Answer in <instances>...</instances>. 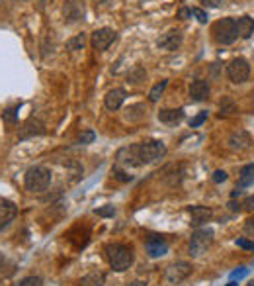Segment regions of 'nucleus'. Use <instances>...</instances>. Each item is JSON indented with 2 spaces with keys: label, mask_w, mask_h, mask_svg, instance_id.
<instances>
[{
  "label": "nucleus",
  "mask_w": 254,
  "mask_h": 286,
  "mask_svg": "<svg viewBox=\"0 0 254 286\" xmlns=\"http://www.w3.org/2000/svg\"><path fill=\"white\" fill-rule=\"evenodd\" d=\"M106 257H108L110 267L116 273H123V271H127L133 265V251H131V247L121 245V243L106 245Z\"/></svg>",
  "instance_id": "nucleus-1"
},
{
  "label": "nucleus",
  "mask_w": 254,
  "mask_h": 286,
  "mask_svg": "<svg viewBox=\"0 0 254 286\" xmlns=\"http://www.w3.org/2000/svg\"><path fill=\"white\" fill-rule=\"evenodd\" d=\"M51 184V171L47 167H32L26 171L23 186L30 192H45Z\"/></svg>",
  "instance_id": "nucleus-2"
},
{
  "label": "nucleus",
  "mask_w": 254,
  "mask_h": 286,
  "mask_svg": "<svg viewBox=\"0 0 254 286\" xmlns=\"http://www.w3.org/2000/svg\"><path fill=\"white\" fill-rule=\"evenodd\" d=\"M213 37L223 43V45H231L233 41L239 37L237 34V20L235 18H223L219 22H215L213 24Z\"/></svg>",
  "instance_id": "nucleus-3"
},
{
  "label": "nucleus",
  "mask_w": 254,
  "mask_h": 286,
  "mask_svg": "<svg viewBox=\"0 0 254 286\" xmlns=\"http://www.w3.org/2000/svg\"><path fill=\"white\" fill-rule=\"evenodd\" d=\"M166 155V145L157 139H150V141H141L139 143V157H141V163L143 165H149L155 163L162 157Z\"/></svg>",
  "instance_id": "nucleus-4"
},
{
  "label": "nucleus",
  "mask_w": 254,
  "mask_h": 286,
  "mask_svg": "<svg viewBox=\"0 0 254 286\" xmlns=\"http://www.w3.org/2000/svg\"><path fill=\"white\" fill-rule=\"evenodd\" d=\"M213 243V231L211 229H196L194 235L190 239V255L192 257H201L204 253H208V249Z\"/></svg>",
  "instance_id": "nucleus-5"
},
{
  "label": "nucleus",
  "mask_w": 254,
  "mask_h": 286,
  "mask_svg": "<svg viewBox=\"0 0 254 286\" xmlns=\"http://www.w3.org/2000/svg\"><path fill=\"white\" fill-rule=\"evenodd\" d=\"M227 77H229V81L235 84L246 83L248 77H250V67H248L246 59H243V57L233 59L231 63L227 65Z\"/></svg>",
  "instance_id": "nucleus-6"
},
{
  "label": "nucleus",
  "mask_w": 254,
  "mask_h": 286,
  "mask_svg": "<svg viewBox=\"0 0 254 286\" xmlns=\"http://www.w3.org/2000/svg\"><path fill=\"white\" fill-rule=\"evenodd\" d=\"M116 163L123 165V167H141L143 163H141V157H139V143L121 147L116 155Z\"/></svg>",
  "instance_id": "nucleus-7"
},
{
  "label": "nucleus",
  "mask_w": 254,
  "mask_h": 286,
  "mask_svg": "<svg viewBox=\"0 0 254 286\" xmlns=\"http://www.w3.org/2000/svg\"><path fill=\"white\" fill-rule=\"evenodd\" d=\"M192 274V265L186 261H178V263H172L168 269H166V280L170 282V284H180L182 280H186L188 276Z\"/></svg>",
  "instance_id": "nucleus-8"
},
{
  "label": "nucleus",
  "mask_w": 254,
  "mask_h": 286,
  "mask_svg": "<svg viewBox=\"0 0 254 286\" xmlns=\"http://www.w3.org/2000/svg\"><path fill=\"white\" fill-rule=\"evenodd\" d=\"M45 133V124L41 122V120L37 118H28L26 122L22 124V128L18 131V137L26 141V139H32V137H39V135H43Z\"/></svg>",
  "instance_id": "nucleus-9"
},
{
  "label": "nucleus",
  "mask_w": 254,
  "mask_h": 286,
  "mask_svg": "<svg viewBox=\"0 0 254 286\" xmlns=\"http://www.w3.org/2000/svg\"><path fill=\"white\" fill-rule=\"evenodd\" d=\"M117 34L112 28H100L92 34V47L96 51H106L114 41H116Z\"/></svg>",
  "instance_id": "nucleus-10"
},
{
  "label": "nucleus",
  "mask_w": 254,
  "mask_h": 286,
  "mask_svg": "<svg viewBox=\"0 0 254 286\" xmlns=\"http://www.w3.org/2000/svg\"><path fill=\"white\" fill-rule=\"evenodd\" d=\"M63 16L67 24H74L84 16V2L82 0H67L63 6Z\"/></svg>",
  "instance_id": "nucleus-11"
},
{
  "label": "nucleus",
  "mask_w": 254,
  "mask_h": 286,
  "mask_svg": "<svg viewBox=\"0 0 254 286\" xmlns=\"http://www.w3.org/2000/svg\"><path fill=\"white\" fill-rule=\"evenodd\" d=\"M145 249H147V255L150 259H157V257H162L168 253V243L161 235H150V237H147Z\"/></svg>",
  "instance_id": "nucleus-12"
},
{
  "label": "nucleus",
  "mask_w": 254,
  "mask_h": 286,
  "mask_svg": "<svg viewBox=\"0 0 254 286\" xmlns=\"http://www.w3.org/2000/svg\"><path fill=\"white\" fill-rule=\"evenodd\" d=\"M157 45L166 51H176L182 45V32L180 30H168L166 34H162L157 41Z\"/></svg>",
  "instance_id": "nucleus-13"
},
{
  "label": "nucleus",
  "mask_w": 254,
  "mask_h": 286,
  "mask_svg": "<svg viewBox=\"0 0 254 286\" xmlns=\"http://www.w3.org/2000/svg\"><path fill=\"white\" fill-rule=\"evenodd\" d=\"M188 212H190V218H192V226L194 227H199L204 226L206 222H209L211 220V216H213V212L209 210L208 206H190L188 208Z\"/></svg>",
  "instance_id": "nucleus-14"
},
{
  "label": "nucleus",
  "mask_w": 254,
  "mask_h": 286,
  "mask_svg": "<svg viewBox=\"0 0 254 286\" xmlns=\"http://www.w3.org/2000/svg\"><path fill=\"white\" fill-rule=\"evenodd\" d=\"M209 96V83L204 81V79H197L194 83L190 84V98L194 102H204Z\"/></svg>",
  "instance_id": "nucleus-15"
},
{
  "label": "nucleus",
  "mask_w": 254,
  "mask_h": 286,
  "mask_svg": "<svg viewBox=\"0 0 254 286\" xmlns=\"http://www.w3.org/2000/svg\"><path fill=\"white\" fill-rule=\"evenodd\" d=\"M250 135L246 133V131H235L231 133V137H229V147H231L233 151H244V149H248L250 147Z\"/></svg>",
  "instance_id": "nucleus-16"
},
{
  "label": "nucleus",
  "mask_w": 254,
  "mask_h": 286,
  "mask_svg": "<svg viewBox=\"0 0 254 286\" xmlns=\"http://www.w3.org/2000/svg\"><path fill=\"white\" fill-rule=\"evenodd\" d=\"M123 100H125V90L123 88H112L104 98V104L108 110H119L121 104H123Z\"/></svg>",
  "instance_id": "nucleus-17"
},
{
  "label": "nucleus",
  "mask_w": 254,
  "mask_h": 286,
  "mask_svg": "<svg viewBox=\"0 0 254 286\" xmlns=\"http://www.w3.org/2000/svg\"><path fill=\"white\" fill-rule=\"evenodd\" d=\"M18 214L16 204L12 202H2L0 204V229H4L6 226H10L14 222V218Z\"/></svg>",
  "instance_id": "nucleus-18"
},
{
  "label": "nucleus",
  "mask_w": 254,
  "mask_h": 286,
  "mask_svg": "<svg viewBox=\"0 0 254 286\" xmlns=\"http://www.w3.org/2000/svg\"><path fill=\"white\" fill-rule=\"evenodd\" d=\"M237 34L243 37V39H248V37L254 34V20L250 16H243L237 20Z\"/></svg>",
  "instance_id": "nucleus-19"
},
{
  "label": "nucleus",
  "mask_w": 254,
  "mask_h": 286,
  "mask_svg": "<svg viewBox=\"0 0 254 286\" xmlns=\"http://www.w3.org/2000/svg\"><path fill=\"white\" fill-rule=\"evenodd\" d=\"M184 118V110L182 108H176V110H161L159 112V120H161L162 124H168V126H172V124H178L180 120Z\"/></svg>",
  "instance_id": "nucleus-20"
},
{
  "label": "nucleus",
  "mask_w": 254,
  "mask_h": 286,
  "mask_svg": "<svg viewBox=\"0 0 254 286\" xmlns=\"http://www.w3.org/2000/svg\"><path fill=\"white\" fill-rule=\"evenodd\" d=\"M106 284V274L100 271H92V273L84 274L81 278V286H104Z\"/></svg>",
  "instance_id": "nucleus-21"
},
{
  "label": "nucleus",
  "mask_w": 254,
  "mask_h": 286,
  "mask_svg": "<svg viewBox=\"0 0 254 286\" xmlns=\"http://www.w3.org/2000/svg\"><path fill=\"white\" fill-rule=\"evenodd\" d=\"M254 184V165H244L243 171H241V175H239V182H237V188H246V186H250Z\"/></svg>",
  "instance_id": "nucleus-22"
},
{
  "label": "nucleus",
  "mask_w": 254,
  "mask_h": 286,
  "mask_svg": "<svg viewBox=\"0 0 254 286\" xmlns=\"http://www.w3.org/2000/svg\"><path fill=\"white\" fill-rule=\"evenodd\" d=\"M145 114H147L145 104H133V106L127 108L125 120H129V122H139V120L145 118Z\"/></svg>",
  "instance_id": "nucleus-23"
},
{
  "label": "nucleus",
  "mask_w": 254,
  "mask_h": 286,
  "mask_svg": "<svg viewBox=\"0 0 254 286\" xmlns=\"http://www.w3.org/2000/svg\"><path fill=\"white\" fill-rule=\"evenodd\" d=\"M145 77H147V73H145V69L141 65H135L131 71L127 73V81L131 84H139L141 81H145Z\"/></svg>",
  "instance_id": "nucleus-24"
},
{
  "label": "nucleus",
  "mask_w": 254,
  "mask_h": 286,
  "mask_svg": "<svg viewBox=\"0 0 254 286\" xmlns=\"http://www.w3.org/2000/svg\"><path fill=\"white\" fill-rule=\"evenodd\" d=\"M84 45H86V36H84V34H79V36L70 37L69 41H67V49H69V51L82 49Z\"/></svg>",
  "instance_id": "nucleus-25"
},
{
  "label": "nucleus",
  "mask_w": 254,
  "mask_h": 286,
  "mask_svg": "<svg viewBox=\"0 0 254 286\" xmlns=\"http://www.w3.org/2000/svg\"><path fill=\"white\" fill-rule=\"evenodd\" d=\"M168 86V81H161V83H157L153 88H150V92H149V100L150 102H157L159 98L162 96V92H164V88Z\"/></svg>",
  "instance_id": "nucleus-26"
},
{
  "label": "nucleus",
  "mask_w": 254,
  "mask_h": 286,
  "mask_svg": "<svg viewBox=\"0 0 254 286\" xmlns=\"http://www.w3.org/2000/svg\"><path fill=\"white\" fill-rule=\"evenodd\" d=\"M18 286H43V280L39 276H26L18 282Z\"/></svg>",
  "instance_id": "nucleus-27"
},
{
  "label": "nucleus",
  "mask_w": 254,
  "mask_h": 286,
  "mask_svg": "<svg viewBox=\"0 0 254 286\" xmlns=\"http://www.w3.org/2000/svg\"><path fill=\"white\" fill-rule=\"evenodd\" d=\"M94 139H96V133H94L92 130H86L79 135V139H77V141L82 143V145H86V143H92Z\"/></svg>",
  "instance_id": "nucleus-28"
},
{
  "label": "nucleus",
  "mask_w": 254,
  "mask_h": 286,
  "mask_svg": "<svg viewBox=\"0 0 254 286\" xmlns=\"http://www.w3.org/2000/svg\"><path fill=\"white\" fill-rule=\"evenodd\" d=\"M235 112V104H233L231 98H223V102H221V116L223 114H233Z\"/></svg>",
  "instance_id": "nucleus-29"
},
{
  "label": "nucleus",
  "mask_w": 254,
  "mask_h": 286,
  "mask_svg": "<svg viewBox=\"0 0 254 286\" xmlns=\"http://www.w3.org/2000/svg\"><path fill=\"white\" fill-rule=\"evenodd\" d=\"M206 120H208V112H199L196 118L190 120V128H197V126H201Z\"/></svg>",
  "instance_id": "nucleus-30"
},
{
  "label": "nucleus",
  "mask_w": 254,
  "mask_h": 286,
  "mask_svg": "<svg viewBox=\"0 0 254 286\" xmlns=\"http://www.w3.org/2000/svg\"><path fill=\"white\" fill-rule=\"evenodd\" d=\"M98 216H102V218H112V216L116 214V210H114V206H104V208H98V210H94Z\"/></svg>",
  "instance_id": "nucleus-31"
},
{
  "label": "nucleus",
  "mask_w": 254,
  "mask_h": 286,
  "mask_svg": "<svg viewBox=\"0 0 254 286\" xmlns=\"http://www.w3.org/2000/svg\"><path fill=\"white\" fill-rule=\"evenodd\" d=\"M112 173L116 175V179H119L121 182H127V180H131V175H125L121 169H119V165H116V167L112 169Z\"/></svg>",
  "instance_id": "nucleus-32"
},
{
  "label": "nucleus",
  "mask_w": 254,
  "mask_h": 286,
  "mask_svg": "<svg viewBox=\"0 0 254 286\" xmlns=\"http://www.w3.org/2000/svg\"><path fill=\"white\" fill-rule=\"evenodd\" d=\"M244 233H246L248 237H254V216L244 222Z\"/></svg>",
  "instance_id": "nucleus-33"
},
{
  "label": "nucleus",
  "mask_w": 254,
  "mask_h": 286,
  "mask_svg": "<svg viewBox=\"0 0 254 286\" xmlns=\"http://www.w3.org/2000/svg\"><path fill=\"white\" fill-rule=\"evenodd\" d=\"M239 247H243V249H248V251H254V241H248V239L244 237H239L237 241H235Z\"/></svg>",
  "instance_id": "nucleus-34"
},
{
  "label": "nucleus",
  "mask_w": 254,
  "mask_h": 286,
  "mask_svg": "<svg viewBox=\"0 0 254 286\" xmlns=\"http://www.w3.org/2000/svg\"><path fill=\"white\" fill-rule=\"evenodd\" d=\"M2 118H4V122H6L8 126H14V124H16V110H6Z\"/></svg>",
  "instance_id": "nucleus-35"
},
{
  "label": "nucleus",
  "mask_w": 254,
  "mask_h": 286,
  "mask_svg": "<svg viewBox=\"0 0 254 286\" xmlns=\"http://www.w3.org/2000/svg\"><path fill=\"white\" fill-rule=\"evenodd\" d=\"M192 14H196L197 20H199L201 24H206V22H208V12H204L201 8H192Z\"/></svg>",
  "instance_id": "nucleus-36"
},
{
  "label": "nucleus",
  "mask_w": 254,
  "mask_h": 286,
  "mask_svg": "<svg viewBox=\"0 0 254 286\" xmlns=\"http://www.w3.org/2000/svg\"><path fill=\"white\" fill-rule=\"evenodd\" d=\"M208 8H221L223 4H225V0H201Z\"/></svg>",
  "instance_id": "nucleus-37"
},
{
  "label": "nucleus",
  "mask_w": 254,
  "mask_h": 286,
  "mask_svg": "<svg viewBox=\"0 0 254 286\" xmlns=\"http://www.w3.org/2000/svg\"><path fill=\"white\" fill-rule=\"evenodd\" d=\"M225 180H227V173L225 171H215L213 173V182L219 184V182H225Z\"/></svg>",
  "instance_id": "nucleus-38"
},
{
  "label": "nucleus",
  "mask_w": 254,
  "mask_h": 286,
  "mask_svg": "<svg viewBox=\"0 0 254 286\" xmlns=\"http://www.w3.org/2000/svg\"><path fill=\"white\" fill-rule=\"evenodd\" d=\"M244 210H246V212H252L254 214V194L252 196H248V198H246V200H244Z\"/></svg>",
  "instance_id": "nucleus-39"
},
{
  "label": "nucleus",
  "mask_w": 254,
  "mask_h": 286,
  "mask_svg": "<svg viewBox=\"0 0 254 286\" xmlns=\"http://www.w3.org/2000/svg\"><path fill=\"white\" fill-rule=\"evenodd\" d=\"M188 16H192V8H180V10H178V18L186 20Z\"/></svg>",
  "instance_id": "nucleus-40"
},
{
  "label": "nucleus",
  "mask_w": 254,
  "mask_h": 286,
  "mask_svg": "<svg viewBox=\"0 0 254 286\" xmlns=\"http://www.w3.org/2000/svg\"><path fill=\"white\" fill-rule=\"evenodd\" d=\"M244 274H246V269H241V271H235V273H233V278H243Z\"/></svg>",
  "instance_id": "nucleus-41"
},
{
  "label": "nucleus",
  "mask_w": 254,
  "mask_h": 286,
  "mask_svg": "<svg viewBox=\"0 0 254 286\" xmlns=\"http://www.w3.org/2000/svg\"><path fill=\"white\" fill-rule=\"evenodd\" d=\"M125 286H147L145 282H141V280H133V282H127Z\"/></svg>",
  "instance_id": "nucleus-42"
},
{
  "label": "nucleus",
  "mask_w": 254,
  "mask_h": 286,
  "mask_svg": "<svg viewBox=\"0 0 254 286\" xmlns=\"http://www.w3.org/2000/svg\"><path fill=\"white\" fill-rule=\"evenodd\" d=\"M229 206H231V210H235V212H237V210H241V206H237L235 202H231Z\"/></svg>",
  "instance_id": "nucleus-43"
},
{
  "label": "nucleus",
  "mask_w": 254,
  "mask_h": 286,
  "mask_svg": "<svg viewBox=\"0 0 254 286\" xmlns=\"http://www.w3.org/2000/svg\"><path fill=\"white\" fill-rule=\"evenodd\" d=\"M227 286H239V284H237V282H229Z\"/></svg>",
  "instance_id": "nucleus-44"
},
{
  "label": "nucleus",
  "mask_w": 254,
  "mask_h": 286,
  "mask_svg": "<svg viewBox=\"0 0 254 286\" xmlns=\"http://www.w3.org/2000/svg\"><path fill=\"white\" fill-rule=\"evenodd\" d=\"M2 263H4V259H2V255H0V267H2Z\"/></svg>",
  "instance_id": "nucleus-45"
},
{
  "label": "nucleus",
  "mask_w": 254,
  "mask_h": 286,
  "mask_svg": "<svg viewBox=\"0 0 254 286\" xmlns=\"http://www.w3.org/2000/svg\"><path fill=\"white\" fill-rule=\"evenodd\" d=\"M248 286H254V282H250V284H248Z\"/></svg>",
  "instance_id": "nucleus-46"
}]
</instances>
